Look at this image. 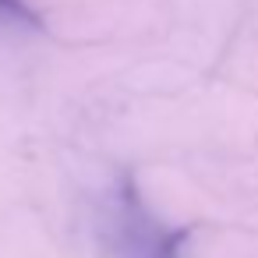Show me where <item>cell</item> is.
Here are the masks:
<instances>
[{
    "mask_svg": "<svg viewBox=\"0 0 258 258\" xmlns=\"http://www.w3.org/2000/svg\"><path fill=\"white\" fill-rule=\"evenodd\" d=\"M99 244L106 258H184V233L166 226L138 195L120 180L99 209Z\"/></svg>",
    "mask_w": 258,
    "mask_h": 258,
    "instance_id": "1",
    "label": "cell"
},
{
    "mask_svg": "<svg viewBox=\"0 0 258 258\" xmlns=\"http://www.w3.org/2000/svg\"><path fill=\"white\" fill-rule=\"evenodd\" d=\"M0 22H8V25H39L36 11L25 4V0H0Z\"/></svg>",
    "mask_w": 258,
    "mask_h": 258,
    "instance_id": "2",
    "label": "cell"
}]
</instances>
